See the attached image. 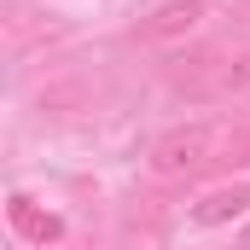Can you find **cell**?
<instances>
[{
  "mask_svg": "<svg viewBox=\"0 0 250 250\" xmlns=\"http://www.w3.org/2000/svg\"><path fill=\"white\" fill-rule=\"evenodd\" d=\"M239 250H250V227H245V239H239Z\"/></svg>",
  "mask_w": 250,
  "mask_h": 250,
  "instance_id": "cell-6",
  "label": "cell"
},
{
  "mask_svg": "<svg viewBox=\"0 0 250 250\" xmlns=\"http://www.w3.org/2000/svg\"><path fill=\"white\" fill-rule=\"evenodd\" d=\"M245 209H250V187H221V192H209V198L192 204V221L198 227H221V221H233Z\"/></svg>",
  "mask_w": 250,
  "mask_h": 250,
  "instance_id": "cell-3",
  "label": "cell"
},
{
  "mask_svg": "<svg viewBox=\"0 0 250 250\" xmlns=\"http://www.w3.org/2000/svg\"><path fill=\"white\" fill-rule=\"evenodd\" d=\"M221 146H227V134L209 123H187V128H169L157 146H151V169L157 175H169V181H181V175H204L215 157H221Z\"/></svg>",
  "mask_w": 250,
  "mask_h": 250,
  "instance_id": "cell-1",
  "label": "cell"
},
{
  "mask_svg": "<svg viewBox=\"0 0 250 250\" xmlns=\"http://www.w3.org/2000/svg\"><path fill=\"white\" fill-rule=\"evenodd\" d=\"M204 0H163L151 18H146V35H157V41H169V35H187V29H198L204 23Z\"/></svg>",
  "mask_w": 250,
  "mask_h": 250,
  "instance_id": "cell-2",
  "label": "cell"
},
{
  "mask_svg": "<svg viewBox=\"0 0 250 250\" xmlns=\"http://www.w3.org/2000/svg\"><path fill=\"white\" fill-rule=\"evenodd\" d=\"M12 221H18V233H29V239H41V245L64 233V221H59V215H41V209H35V204H29L23 192L12 198Z\"/></svg>",
  "mask_w": 250,
  "mask_h": 250,
  "instance_id": "cell-4",
  "label": "cell"
},
{
  "mask_svg": "<svg viewBox=\"0 0 250 250\" xmlns=\"http://www.w3.org/2000/svg\"><path fill=\"white\" fill-rule=\"evenodd\" d=\"M233 82H250V59H245V64H239V70H233Z\"/></svg>",
  "mask_w": 250,
  "mask_h": 250,
  "instance_id": "cell-5",
  "label": "cell"
}]
</instances>
